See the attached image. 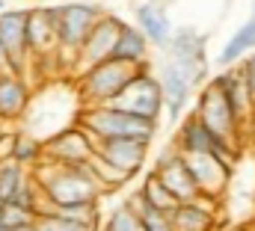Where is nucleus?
I'll list each match as a JSON object with an SVG mask.
<instances>
[{"label":"nucleus","instance_id":"f257e3e1","mask_svg":"<svg viewBox=\"0 0 255 231\" xmlns=\"http://www.w3.org/2000/svg\"><path fill=\"white\" fill-rule=\"evenodd\" d=\"M30 175L42 193V214L39 217H45L48 211H57V208L92 205V202H98V196H104L89 163L86 166H60V163L42 160Z\"/></svg>","mask_w":255,"mask_h":231},{"label":"nucleus","instance_id":"f03ea898","mask_svg":"<svg viewBox=\"0 0 255 231\" xmlns=\"http://www.w3.org/2000/svg\"><path fill=\"white\" fill-rule=\"evenodd\" d=\"M74 124L83 127L92 142H104V139H142V142H151L154 133H157V124H154V121H145V118H133V116H128V113H119V110H113L110 104H101V107H80Z\"/></svg>","mask_w":255,"mask_h":231},{"label":"nucleus","instance_id":"7ed1b4c3","mask_svg":"<svg viewBox=\"0 0 255 231\" xmlns=\"http://www.w3.org/2000/svg\"><path fill=\"white\" fill-rule=\"evenodd\" d=\"M148 65H128L119 59H107L83 74L74 77V89H77V101L80 107H101V104H110L128 83Z\"/></svg>","mask_w":255,"mask_h":231},{"label":"nucleus","instance_id":"20e7f679","mask_svg":"<svg viewBox=\"0 0 255 231\" xmlns=\"http://www.w3.org/2000/svg\"><path fill=\"white\" fill-rule=\"evenodd\" d=\"M113 110L119 113H128L133 118H145V121H160L163 116V95H160V83L154 77L151 68H142L125 89L110 101Z\"/></svg>","mask_w":255,"mask_h":231},{"label":"nucleus","instance_id":"39448f33","mask_svg":"<svg viewBox=\"0 0 255 231\" xmlns=\"http://www.w3.org/2000/svg\"><path fill=\"white\" fill-rule=\"evenodd\" d=\"M51 9H54V30H57L60 54H68L74 62L77 48L83 45L89 30L98 24L104 9L95 3H63V6H51Z\"/></svg>","mask_w":255,"mask_h":231},{"label":"nucleus","instance_id":"423d86ee","mask_svg":"<svg viewBox=\"0 0 255 231\" xmlns=\"http://www.w3.org/2000/svg\"><path fill=\"white\" fill-rule=\"evenodd\" d=\"M193 116H196V118H199L214 136H217V139H223L229 148L238 151V142H241V124H238V118H235V113H232L226 95L220 92V86H217L214 80L202 86L199 101H196V107H193Z\"/></svg>","mask_w":255,"mask_h":231},{"label":"nucleus","instance_id":"0eeeda50","mask_svg":"<svg viewBox=\"0 0 255 231\" xmlns=\"http://www.w3.org/2000/svg\"><path fill=\"white\" fill-rule=\"evenodd\" d=\"M119 27H122V18H116V15H110V12H104V15L98 18V24L89 30V36L83 39V45H80L77 54H74V62H71V74H74V77L83 74V71H89V68H95V65H101V62H107V59L113 57V45H116Z\"/></svg>","mask_w":255,"mask_h":231},{"label":"nucleus","instance_id":"6e6552de","mask_svg":"<svg viewBox=\"0 0 255 231\" xmlns=\"http://www.w3.org/2000/svg\"><path fill=\"white\" fill-rule=\"evenodd\" d=\"M42 151L48 163H60V166H86L95 154V142L89 139V133L77 124H68L63 130H57L54 136L42 139Z\"/></svg>","mask_w":255,"mask_h":231},{"label":"nucleus","instance_id":"1a4fd4ad","mask_svg":"<svg viewBox=\"0 0 255 231\" xmlns=\"http://www.w3.org/2000/svg\"><path fill=\"white\" fill-rule=\"evenodd\" d=\"M172 145H175L178 154H214V157H220L229 166H235V157H238L235 148H229L223 139H217L193 113L178 124V133H175Z\"/></svg>","mask_w":255,"mask_h":231},{"label":"nucleus","instance_id":"9d476101","mask_svg":"<svg viewBox=\"0 0 255 231\" xmlns=\"http://www.w3.org/2000/svg\"><path fill=\"white\" fill-rule=\"evenodd\" d=\"M166 51H169V62H175L178 68H184V71L190 74L193 86L208 77L205 36H202L196 27H178V30H172V39H169Z\"/></svg>","mask_w":255,"mask_h":231},{"label":"nucleus","instance_id":"9b49d317","mask_svg":"<svg viewBox=\"0 0 255 231\" xmlns=\"http://www.w3.org/2000/svg\"><path fill=\"white\" fill-rule=\"evenodd\" d=\"M0 48L9 59L12 71L27 77L30 48H27V9H6L0 12Z\"/></svg>","mask_w":255,"mask_h":231},{"label":"nucleus","instance_id":"f8f14e48","mask_svg":"<svg viewBox=\"0 0 255 231\" xmlns=\"http://www.w3.org/2000/svg\"><path fill=\"white\" fill-rule=\"evenodd\" d=\"M151 172L160 178V184L169 190V196L175 199V205H193L199 199V187L193 181V175L187 172L181 154L175 151V145H169L157 160H154V169Z\"/></svg>","mask_w":255,"mask_h":231},{"label":"nucleus","instance_id":"ddd939ff","mask_svg":"<svg viewBox=\"0 0 255 231\" xmlns=\"http://www.w3.org/2000/svg\"><path fill=\"white\" fill-rule=\"evenodd\" d=\"M187 172L193 175L196 187H199V196H208V199H223L226 190H229V181H232V166L223 163L220 157L214 154H181Z\"/></svg>","mask_w":255,"mask_h":231},{"label":"nucleus","instance_id":"4468645a","mask_svg":"<svg viewBox=\"0 0 255 231\" xmlns=\"http://www.w3.org/2000/svg\"><path fill=\"white\" fill-rule=\"evenodd\" d=\"M160 83V95H163V113L172 124H181V118L187 113V101L193 92V80L184 68H178L175 62H163L160 74H154Z\"/></svg>","mask_w":255,"mask_h":231},{"label":"nucleus","instance_id":"2eb2a0df","mask_svg":"<svg viewBox=\"0 0 255 231\" xmlns=\"http://www.w3.org/2000/svg\"><path fill=\"white\" fill-rule=\"evenodd\" d=\"M27 48H30V59H45L60 54L57 30H54V9L51 6L27 9Z\"/></svg>","mask_w":255,"mask_h":231},{"label":"nucleus","instance_id":"dca6fc26","mask_svg":"<svg viewBox=\"0 0 255 231\" xmlns=\"http://www.w3.org/2000/svg\"><path fill=\"white\" fill-rule=\"evenodd\" d=\"M148 145L151 142H142V139H104V142H95V154L104 157L110 166H116L122 175L133 178L145 163Z\"/></svg>","mask_w":255,"mask_h":231},{"label":"nucleus","instance_id":"f3484780","mask_svg":"<svg viewBox=\"0 0 255 231\" xmlns=\"http://www.w3.org/2000/svg\"><path fill=\"white\" fill-rule=\"evenodd\" d=\"M211 80H214V83L220 86V92L226 95V101H229L232 113H235V118H238V124H241V127L253 124L255 98H253V92H250V86L244 83L241 71H238V68H226V71H220V74L211 77Z\"/></svg>","mask_w":255,"mask_h":231},{"label":"nucleus","instance_id":"a211bd4d","mask_svg":"<svg viewBox=\"0 0 255 231\" xmlns=\"http://www.w3.org/2000/svg\"><path fill=\"white\" fill-rule=\"evenodd\" d=\"M30 101H33V92H30L27 77H21V74L0 77V124L21 121L30 110Z\"/></svg>","mask_w":255,"mask_h":231},{"label":"nucleus","instance_id":"6ab92c4d","mask_svg":"<svg viewBox=\"0 0 255 231\" xmlns=\"http://www.w3.org/2000/svg\"><path fill=\"white\" fill-rule=\"evenodd\" d=\"M133 15H136V30L145 36L148 45H154V48H166L169 45L175 27H172L166 9L160 3H139L133 9Z\"/></svg>","mask_w":255,"mask_h":231},{"label":"nucleus","instance_id":"aec40b11","mask_svg":"<svg viewBox=\"0 0 255 231\" xmlns=\"http://www.w3.org/2000/svg\"><path fill=\"white\" fill-rule=\"evenodd\" d=\"M148 48L151 45L145 42V36L133 24H125L122 21L110 59H119V62H128V65H148Z\"/></svg>","mask_w":255,"mask_h":231},{"label":"nucleus","instance_id":"412c9836","mask_svg":"<svg viewBox=\"0 0 255 231\" xmlns=\"http://www.w3.org/2000/svg\"><path fill=\"white\" fill-rule=\"evenodd\" d=\"M250 51H255V9H253V15H250V21H244L235 30V36L223 45V51L217 54V62L223 68H232L235 62H241Z\"/></svg>","mask_w":255,"mask_h":231},{"label":"nucleus","instance_id":"4be33fe9","mask_svg":"<svg viewBox=\"0 0 255 231\" xmlns=\"http://www.w3.org/2000/svg\"><path fill=\"white\" fill-rule=\"evenodd\" d=\"M217 214L199 208L196 202L193 205H175V211L169 214V223L172 231H217Z\"/></svg>","mask_w":255,"mask_h":231},{"label":"nucleus","instance_id":"5701e85b","mask_svg":"<svg viewBox=\"0 0 255 231\" xmlns=\"http://www.w3.org/2000/svg\"><path fill=\"white\" fill-rule=\"evenodd\" d=\"M136 196H139V202H145V205L154 208V211H163V214H172V211H175V199L169 196V190L160 184V178L154 172H145L139 190H136Z\"/></svg>","mask_w":255,"mask_h":231},{"label":"nucleus","instance_id":"b1692460","mask_svg":"<svg viewBox=\"0 0 255 231\" xmlns=\"http://www.w3.org/2000/svg\"><path fill=\"white\" fill-rule=\"evenodd\" d=\"M42 160H45L42 139L33 136V133H27V130H18V136H15V151H12V163L24 166V169L30 172V169H36Z\"/></svg>","mask_w":255,"mask_h":231},{"label":"nucleus","instance_id":"393cba45","mask_svg":"<svg viewBox=\"0 0 255 231\" xmlns=\"http://www.w3.org/2000/svg\"><path fill=\"white\" fill-rule=\"evenodd\" d=\"M89 169L95 175V181H98V187H101V193H113V190H122L128 181V175H122L116 166H110L104 157H98V154H92V160H89Z\"/></svg>","mask_w":255,"mask_h":231},{"label":"nucleus","instance_id":"a878e982","mask_svg":"<svg viewBox=\"0 0 255 231\" xmlns=\"http://www.w3.org/2000/svg\"><path fill=\"white\" fill-rule=\"evenodd\" d=\"M27 178L30 172L24 169V166H18V163H0V199L3 202H12L15 196H18V190L27 184Z\"/></svg>","mask_w":255,"mask_h":231},{"label":"nucleus","instance_id":"bb28decb","mask_svg":"<svg viewBox=\"0 0 255 231\" xmlns=\"http://www.w3.org/2000/svg\"><path fill=\"white\" fill-rule=\"evenodd\" d=\"M101 231H139V220L133 214V208L128 205V199H122L104 220Z\"/></svg>","mask_w":255,"mask_h":231},{"label":"nucleus","instance_id":"cd10ccee","mask_svg":"<svg viewBox=\"0 0 255 231\" xmlns=\"http://www.w3.org/2000/svg\"><path fill=\"white\" fill-rule=\"evenodd\" d=\"M39 217L33 214V211H24V208H18V205H12V202H3V208H0V223L6 226V231L12 229H21V226H33Z\"/></svg>","mask_w":255,"mask_h":231},{"label":"nucleus","instance_id":"c85d7f7f","mask_svg":"<svg viewBox=\"0 0 255 231\" xmlns=\"http://www.w3.org/2000/svg\"><path fill=\"white\" fill-rule=\"evenodd\" d=\"M36 229L39 231H98V226H77V223H65L60 217H39Z\"/></svg>","mask_w":255,"mask_h":231},{"label":"nucleus","instance_id":"c756f323","mask_svg":"<svg viewBox=\"0 0 255 231\" xmlns=\"http://www.w3.org/2000/svg\"><path fill=\"white\" fill-rule=\"evenodd\" d=\"M238 71H241V77H244V83L250 86V92H253V98H255V54H247V57L241 59V65H238Z\"/></svg>","mask_w":255,"mask_h":231},{"label":"nucleus","instance_id":"7c9ffc66","mask_svg":"<svg viewBox=\"0 0 255 231\" xmlns=\"http://www.w3.org/2000/svg\"><path fill=\"white\" fill-rule=\"evenodd\" d=\"M15 136H18V130H6V127H3V133H0V163H9V160H12Z\"/></svg>","mask_w":255,"mask_h":231},{"label":"nucleus","instance_id":"2f4dec72","mask_svg":"<svg viewBox=\"0 0 255 231\" xmlns=\"http://www.w3.org/2000/svg\"><path fill=\"white\" fill-rule=\"evenodd\" d=\"M3 74H15V71H12L9 59H6V54H3V48H0V77H3Z\"/></svg>","mask_w":255,"mask_h":231},{"label":"nucleus","instance_id":"473e14b6","mask_svg":"<svg viewBox=\"0 0 255 231\" xmlns=\"http://www.w3.org/2000/svg\"><path fill=\"white\" fill-rule=\"evenodd\" d=\"M12 231H39V229H36V223H33V226H21V229H12Z\"/></svg>","mask_w":255,"mask_h":231},{"label":"nucleus","instance_id":"72a5a7b5","mask_svg":"<svg viewBox=\"0 0 255 231\" xmlns=\"http://www.w3.org/2000/svg\"><path fill=\"white\" fill-rule=\"evenodd\" d=\"M0 12H6V0H0Z\"/></svg>","mask_w":255,"mask_h":231},{"label":"nucleus","instance_id":"f704fd0d","mask_svg":"<svg viewBox=\"0 0 255 231\" xmlns=\"http://www.w3.org/2000/svg\"><path fill=\"white\" fill-rule=\"evenodd\" d=\"M253 208H255V190H253Z\"/></svg>","mask_w":255,"mask_h":231},{"label":"nucleus","instance_id":"c9c22d12","mask_svg":"<svg viewBox=\"0 0 255 231\" xmlns=\"http://www.w3.org/2000/svg\"><path fill=\"white\" fill-rule=\"evenodd\" d=\"M0 231H6V226H3V223H0Z\"/></svg>","mask_w":255,"mask_h":231},{"label":"nucleus","instance_id":"e433bc0d","mask_svg":"<svg viewBox=\"0 0 255 231\" xmlns=\"http://www.w3.org/2000/svg\"><path fill=\"white\" fill-rule=\"evenodd\" d=\"M241 231H255V229H241Z\"/></svg>","mask_w":255,"mask_h":231},{"label":"nucleus","instance_id":"4c0bfd02","mask_svg":"<svg viewBox=\"0 0 255 231\" xmlns=\"http://www.w3.org/2000/svg\"><path fill=\"white\" fill-rule=\"evenodd\" d=\"M0 208H3V199H0Z\"/></svg>","mask_w":255,"mask_h":231},{"label":"nucleus","instance_id":"58836bf2","mask_svg":"<svg viewBox=\"0 0 255 231\" xmlns=\"http://www.w3.org/2000/svg\"><path fill=\"white\" fill-rule=\"evenodd\" d=\"M0 133H3V124H0Z\"/></svg>","mask_w":255,"mask_h":231},{"label":"nucleus","instance_id":"ea45409f","mask_svg":"<svg viewBox=\"0 0 255 231\" xmlns=\"http://www.w3.org/2000/svg\"><path fill=\"white\" fill-rule=\"evenodd\" d=\"M6 3H9V0H6Z\"/></svg>","mask_w":255,"mask_h":231},{"label":"nucleus","instance_id":"a19ab883","mask_svg":"<svg viewBox=\"0 0 255 231\" xmlns=\"http://www.w3.org/2000/svg\"><path fill=\"white\" fill-rule=\"evenodd\" d=\"M253 229H255V226H253Z\"/></svg>","mask_w":255,"mask_h":231},{"label":"nucleus","instance_id":"79ce46f5","mask_svg":"<svg viewBox=\"0 0 255 231\" xmlns=\"http://www.w3.org/2000/svg\"><path fill=\"white\" fill-rule=\"evenodd\" d=\"M253 9H255V6H253Z\"/></svg>","mask_w":255,"mask_h":231}]
</instances>
